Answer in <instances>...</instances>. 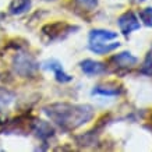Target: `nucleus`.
Here are the masks:
<instances>
[{"label":"nucleus","mask_w":152,"mask_h":152,"mask_svg":"<svg viewBox=\"0 0 152 152\" xmlns=\"http://www.w3.org/2000/svg\"><path fill=\"white\" fill-rule=\"evenodd\" d=\"M38 67H39V64L31 55L18 53V55H15L13 57V69L15 71V74H18L21 77L32 75L38 70Z\"/></svg>","instance_id":"7ed1b4c3"},{"label":"nucleus","mask_w":152,"mask_h":152,"mask_svg":"<svg viewBox=\"0 0 152 152\" xmlns=\"http://www.w3.org/2000/svg\"><path fill=\"white\" fill-rule=\"evenodd\" d=\"M140 71H141L142 74H145V75L152 77V53H149V55L147 56V59H145V61L142 63Z\"/></svg>","instance_id":"4468645a"},{"label":"nucleus","mask_w":152,"mask_h":152,"mask_svg":"<svg viewBox=\"0 0 152 152\" xmlns=\"http://www.w3.org/2000/svg\"><path fill=\"white\" fill-rule=\"evenodd\" d=\"M42 66H43V69L45 70H50V71H53L56 80H57L59 83H70V81L73 80L71 75H69L67 73H64L63 66L60 64L57 60H48V61H45Z\"/></svg>","instance_id":"423d86ee"},{"label":"nucleus","mask_w":152,"mask_h":152,"mask_svg":"<svg viewBox=\"0 0 152 152\" xmlns=\"http://www.w3.org/2000/svg\"><path fill=\"white\" fill-rule=\"evenodd\" d=\"M31 130L35 133V135H37L38 138H42V140H48L49 137H52L55 134V129L50 126V123L43 121V120H35V121H32Z\"/></svg>","instance_id":"0eeeda50"},{"label":"nucleus","mask_w":152,"mask_h":152,"mask_svg":"<svg viewBox=\"0 0 152 152\" xmlns=\"http://www.w3.org/2000/svg\"><path fill=\"white\" fill-rule=\"evenodd\" d=\"M81 70L87 75H98V74H102L106 71V66L101 61H96V60H91L87 59L81 61Z\"/></svg>","instance_id":"6e6552de"},{"label":"nucleus","mask_w":152,"mask_h":152,"mask_svg":"<svg viewBox=\"0 0 152 152\" xmlns=\"http://www.w3.org/2000/svg\"><path fill=\"white\" fill-rule=\"evenodd\" d=\"M120 87H117L116 84H105V85H98L94 88L92 94L96 95H106V96H116L120 94Z\"/></svg>","instance_id":"9d476101"},{"label":"nucleus","mask_w":152,"mask_h":152,"mask_svg":"<svg viewBox=\"0 0 152 152\" xmlns=\"http://www.w3.org/2000/svg\"><path fill=\"white\" fill-rule=\"evenodd\" d=\"M75 4L84 11H92L96 9L98 0H75Z\"/></svg>","instance_id":"f8f14e48"},{"label":"nucleus","mask_w":152,"mask_h":152,"mask_svg":"<svg viewBox=\"0 0 152 152\" xmlns=\"http://www.w3.org/2000/svg\"><path fill=\"white\" fill-rule=\"evenodd\" d=\"M112 61H115L116 66H119V67H131V66L137 64L138 59L131 55L130 52H121L119 55L113 56Z\"/></svg>","instance_id":"1a4fd4ad"},{"label":"nucleus","mask_w":152,"mask_h":152,"mask_svg":"<svg viewBox=\"0 0 152 152\" xmlns=\"http://www.w3.org/2000/svg\"><path fill=\"white\" fill-rule=\"evenodd\" d=\"M117 24H119L120 32L123 34L124 37L130 35L133 31L140 29V27H141L137 15H135L133 11H126L124 14H121L119 17V20H117Z\"/></svg>","instance_id":"20e7f679"},{"label":"nucleus","mask_w":152,"mask_h":152,"mask_svg":"<svg viewBox=\"0 0 152 152\" xmlns=\"http://www.w3.org/2000/svg\"><path fill=\"white\" fill-rule=\"evenodd\" d=\"M71 29H78V27H70L67 24L59 21V23L46 24L45 27L42 28V32H43V35H46L50 39H56V38H60L64 32H69Z\"/></svg>","instance_id":"39448f33"},{"label":"nucleus","mask_w":152,"mask_h":152,"mask_svg":"<svg viewBox=\"0 0 152 152\" xmlns=\"http://www.w3.org/2000/svg\"><path fill=\"white\" fill-rule=\"evenodd\" d=\"M29 7H31V0H11L9 10L11 14H21L27 11Z\"/></svg>","instance_id":"9b49d317"},{"label":"nucleus","mask_w":152,"mask_h":152,"mask_svg":"<svg viewBox=\"0 0 152 152\" xmlns=\"http://www.w3.org/2000/svg\"><path fill=\"white\" fill-rule=\"evenodd\" d=\"M117 38V32L106 29H92L89 34V49L96 55H106L120 46L119 42H110Z\"/></svg>","instance_id":"f03ea898"},{"label":"nucleus","mask_w":152,"mask_h":152,"mask_svg":"<svg viewBox=\"0 0 152 152\" xmlns=\"http://www.w3.org/2000/svg\"><path fill=\"white\" fill-rule=\"evenodd\" d=\"M43 113L66 131H73L87 124L94 117V109L89 105L71 103H52L43 107Z\"/></svg>","instance_id":"f257e3e1"},{"label":"nucleus","mask_w":152,"mask_h":152,"mask_svg":"<svg viewBox=\"0 0 152 152\" xmlns=\"http://www.w3.org/2000/svg\"><path fill=\"white\" fill-rule=\"evenodd\" d=\"M140 20L147 27H152V7H147L140 11Z\"/></svg>","instance_id":"ddd939ff"},{"label":"nucleus","mask_w":152,"mask_h":152,"mask_svg":"<svg viewBox=\"0 0 152 152\" xmlns=\"http://www.w3.org/2000/svg\"><path fill=\"white\" fill-rule=\"evenodd\" d=\"M137 1H144V0H137Z\"/></svg>","instance_id":"2eb2a0df"}]
</instances>
